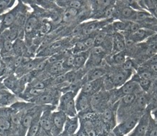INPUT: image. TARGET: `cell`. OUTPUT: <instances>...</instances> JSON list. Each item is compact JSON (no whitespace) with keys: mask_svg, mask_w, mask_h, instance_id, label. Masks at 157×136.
I'll return each instance as SVG.
<instances>
[{"mask_svg":"<svg viewBox=\"0 0 157 136\" xmlns=\"http://www.w3.org/2000/svg\"><path fill=\"white\" fill-rule=\"evenodd\" d=\"M139 120V118L136 116L127 118L121 123L118 125L114 129V133L116 136H125L126 135L132 132L136 127L137 122Z\"/></svg>","mask_w":157,"mask_h":136,"instance_id":"6da1fadb","label":"cell"},{"mask_svg":"<svg viewBox=\"0 0 157 136\" xmlns=\"http://www.w3.org/2000/svg\"><path fill=\"white\" fill-rule=\"evenodd\" d=\"M52 119L53 124L52 135H53V136H58L62 134L67 119L66 114L61 110L54 111L52 113Z\"/></svg>","mask_w":157,"mask_h":136,"instance_id":"7a4b0ae2","label":"cell"},{"mask_svg":"<svg viewBox=\"0 0 157 136\" xmlns=\"http://www.w3.org/2000/svg\"><path fill=\"white\" fill-rule=\"evenodd\" d=\"M19 7H16L12 9V10L8 11L7 12L0 15L1 18V23H0V34L4 32L5 30L10 29L15 22L17 16L19 14Z\"/></svg>","mask_w":157,"mask_h":136,"instance_id":"3957f363","label":"cell"},{"mask_svg":"<svg viewBox=\"0 0 157 136\" xmlns=\"http://www.w3.org/2000/svg\"><path fill=\"white\" fill-rule=\"evenodd\" d=\"M25 82L22 79L19 80L17 76L11 74L4 79L3 85L8 90L12 91L13 93L19 94L21 93L24 90Z\"/></svg>","mask_w":157,"mask_h":136,"instance_id":"277c9868","label":"cell"},{"mask_svg":"<svg viewBox=\"0 0 157 136\" xmlns=\"http://www.w3.org/2000/svg\"><path fill=\"white\" fill-rule=\"evenodd\" d=\"M150 116L146 113L141 118H139L136 127L132 131L129 136H145L147 134L148 128L149 126Z\"/></svg>","mask_w":157,"mask_h":136,"instance_id":"5b68a950","label":"cell"},{"mask_svg":"<svg viewBox=\"0 0 157 136\" xmlns=\"http://www.w3.org/2000/svg\"><path fill=\"white\" fill-rule=\"evenodd\" d=\"M78 128H79V120L77 116L73 118L67 117L62 135L73 136L77 133Z\"/></svg>","mask_w":157,"mask_h":136,"instance_id":"8992f818","label":"cell"},{"mask_svg":"<svg viewBox=\"0 0 157 136\" xmlns=\"http://www.w3.org/2000/svg\"><path fill=\"white\" fill-rule=\"evenodd\" d=\"M40 126L45 133L48 135H52L53 124H52V112L49 110H47L41 114Z\"/></svg>","mask_w":157,"mask_h":136,"instance_id":"52a82bcc","label":"cell"},{"mask_svg":"<svg viewBox=\"0 0 157 136\" xmlns=\"http://www.w3.org/2000/svg\"><path fill=\"white\" fill-rule=\"evenodd\" d=\"M141 88L139 86V83L136 80L132 79L128 80L124 83L121 87H120V91L123 95H128V94H136L140 93Z\"/></svg>","mask_w":157,"mask_h":136,"instance_id":"ba28073f","label":"cell"},{"mask_svg":"<svg viewBox=\"0 0 157 136\" xmlns=\"http://www.w3.org/2000/svg\"><path fill=\"white\" fill-rule=\"evenodd\" d=\"M75 103L76 108H77L78 113L86 110L91 105L90 96L82 93V92H80V93L77 95V98H76Z\"/></svg>","mask_w":157,"mask_h":136,"instance_id":"9c48e42d","label":"cell"},{"mask_svg":"<svg viewBox=\"0 0 157 136\" xmlns=\"http://www.w3.org/2000/svg\"><path fill=\"white\" fill-rule=\"evenodd\" d=\"M132 71H126V70H122L113 74L111 77L112 79L113 83H114V87H121L124 83L128 81V79L130 78Z\"/></svg>","mask_w":157,"mask_h":136,"instance_id":"30bf717a","label":"cell"},{"mask_svg":"<svg viewBox=\"0 0 157 136\" xmlns=\"http://www.w3.org/2000/svg\"><path fill=\"white\" fill-rule=\"evenodd\" d=\"M59 110H61L63 113H64L67 117H76L78 112L77 110V108H76L75 99L69 100V102L64 103V104L59 105Z\"/></svg>","mask_w":157,"mask_h":136,"instance_id":"8fae6325","label":"cell"},{"mask_svg":"<svg viewBox=\"0 0 157 136\" xmlns=\"http://www.w3.org/2000/svg\"><path fill=\"white\" fill-rule=\"evenodd\" d=\"M125 38L121 33H117L113 39V50L114 54L124 51L126 47Z\"/></svg>","mask_w":157,"mask_h":136,"instance_id":"7c38bea8","label":"cell"},{"mask_svg":"<svg viewBox=\"0 0 157 136\" xmlns=\"http://www.w3.org/2000/svg\"><path fill=\"white\" fill-rule=\"evenodd\" d=\"M39 19L35 16H30L28 17L25 22V32L27 35H31L35 32L39 27Z\"/></svg>","mask_w":157,"mask_h":136,"instance_id":"4fadbf2b","label":"cell"},{"mask_svg":"<svg viewBox=\"0 0 157 136\" xmlns=\"http://www.w3.org/2000/svg\"><path fill=\"white\" fill-rule=\"evenodd\" d=\"M41 113H37L34 117L33 121H32L31 126L28 128L25 136H39L40 132V116Z\"/></svg>","mask_w":157,"mask_h":136,"instance_id":"5bb4252c","label":"cell"},{"mask_svg":"<svg viewBox=\"0 0 157 136\" xmlns=\"http://www.w3.org/2000/svg\"><path fill=\"white\" fill-rule=\"evenodd\" d=\"M152 33H153V32L150 31L149 30L140 28V29L137 30V31L133 32V33H131L128 39H132L134 43L138 42L143 41L144 39L148 38L149 36H151Z\"/></svg>","mask_w":157,"mask_h":136,"instance_id":"9a60e30c","label":"cell"},{"mask_svg":"<svg viewBox=\"0 0 157 136\" xmlns=\"http://www.w3.org/2000/svg\"><path fill=\"white\" fill-rule=\"evenodd\" d=\"M101 85H102L101 78L97 80L86 82L82 86L81 92H82V93L85 94H87V95H90L91 93H95L96 90H97L99 88Z\"/></svg>","mask_w":157,"mask_h":136,"instance_id":"2e32d148","label":"cell"},{"mask_svg":"<svg viewBox=\"0 0 157 136\" xmlns=\"http://www.w3.org/2000/svg\"><path fill=\"white\" fill-rule=\"evenodd\" d=\"M106 71L102 67H94L91 69L87 74V82L99 80L105 75Z\"/></svg>","mask_w":157,"mask_h":136,"instance_id":"e0dca14e","label":"cell"},{"mask_svg":"<svg viewBox=\"0 0 157 136\" xmlns=\"http://www.w3.org/2000/svg\"><path fill=\"white\" fill-rule=\"evenodd\" d=\"M89 54H90V52L89 50V51L78 53L77 54V55H75V65H74V67L75 69H79V68L84 66L86 64L87 60H88Z\"/></svg>","mask_w":157,"mask_h":136,"instance_id":"ac0fdd59","label":"cell"},{"mask_svg":"<svg viewBox=\"0 0 157 136\" xmlns=\"http://www.w3.org/2000/svg\"><path fill=\"white\" fill-rule=\"evenodd\" d=\"M26 51V46L21 39L17 38L13 42V52L15 56H23Z\"/></svg>","mask_w":157,"mask_h":136,"instance_id":"d6986e66","label":"cell"},{"mask_svg":"<svg viewBox=\"0 0 157 136\" xmlns=\"http://www.w3.org/2000/svg\"><path fill=\"white\" fill-rule=\"evenodd\" d=\"M136 14V11L134 10L131 6H125V7L122 8L121 12H120V15L122 18L128 21L134 22Z\"/></svg>","mask_w":157,"mask_h":136,"instance_id":"ffe728a7","label":"cell"},{"mask_svg":"<svg viewBox=\"0 0 157 136\" xmlns=\"http://www.w3.org/2000/svg\"><path fill=\"white\" fill-rule=\"evenodd\" d=\"M14 97L6 88L0 92V106H4L14 101Z\"/></svg>","mask_w":157,"mask_h":136,"instance_id":"44dd1931","label":"cell"},{"mask_svg":"<svg viewBox=\"0 0 157 136\" xmlns=\"http://www.w3.org/2000/svg\"><path fill=\"white\" fill-rule=\"evenodd\" d=\"M0 42V52L2 54H6L13 52V42L7 40V39L1 38Z\"/></svg>","mask_w":157,"mask_h":136,"instance_id":"7402d4cb","label":"cell"},{"mask_svg":"<svg viewBox=\"0 0 157 136\" xmlns=\"http://www.w3.org/2000/svg\"><path fill=\"white\" fill-rule=\"evenodd\" d=\"M64 70V65H63V61H59V62L52 63L49 67V74L53 75H59L62 74L63 70Z\"/></svg>","mask_w":157,"mask_h":136,"instance_id":"603a6c76","label":"cell"},{"mask_svg":"<svg viewBox=\"0 0 157 136\" xmlns=\"http://www.w3.org/2000/svg\"><path fill=\"white\" fill-rule=\"evenodd\" d=\"M54 100H55V99H54V97L52 94L45 93V92L36 98V102L39 104L41 105L52 104L54 102Z\"/></svg>","mask_w":157,"mask_h":136,"instance_id":"cb8c5ba5","label":"cell"},{"mask_svg":"<svg viewBox=\"0 0 157 136\" xmlns=\"http://www.w3.org/2000/svg\"><path fill=\"white\" fill-rule=\"evenodd\" d=\"M32 113H27L26 115L22 118L21 120V127L25 131H27L28 128L31 126L32 121H33L34 117L36 115H32Z\"/></svg>","mask_w":157,"mask_h":136,"instance_id":"d4e9b609","label":"cell"},{"mask_svg":"<svg viewBox=\"0 0 157 136\" xmlns=\"http://www.w3.org/2000/svg\"><path fill=\"white\" fill-rule=\"evenodd\" d=\"M78 11L77 10L73 8H67L64 11V14H63V20L64 22H71L75 19V17H77Z\"/></svg>","mask_w":157,"mask_h":136,"instance_id":"484cf974","label":"cell"},{"mask_svg":"<svg viewBox=\"0 0 157 136\" xmlns=\"http://www.w3.org/2000/svg\"><path fill=\"white\" fill-rule=\"evenodd\" d=\"M99 27V22H91L87 23L86 26L82 28V33L84 34H89L96 31Z\"/></svg>","mask_w":157,"mask_h":136,"instance_id":"4316f807","label":"cell"},{"mask_svg":"<svg viewBox=\"0 0 157 136\" xmlns=\"http://www.w3.org/2000/svg\"><path fill=\"white\" fill-rule=\"evenodd\" d=\"M16 2L14 0H2L0 1V14H3L10 10Z\"/></svg>","mask_w":157,"mask_h":136,"instance_id":"83f0119b","label":"cell"},{"mask_svg":"<svg viewBox=\"0 0 157 136\" xmlns=\"http://www.w3.org/2000/svg\"><path fill=\"white\" fill-rule=\"evenodd\" d=\"M56 2L62 4V6H66L67 8H73L77 10H80L82 6V2L81 1H76V0H74V1H58Z\"/></svg>","mask_w":157,"mask_h":136,"instance_id":"f1b7e54d","label":"cell"},{"mask_svg":"<svg viewBox=\"0 0 157 136\" xmlns=\"http://www.w3.org/2000/svg\"><path fill=\"white\" fill-rule=\"evenodd\" d=\"M11 126H12V124H11L10 120L4 118V116L0 115V133H4L10 130Z\"/></svg>","mask_w":157,"mask_h":136,"instance_id":"f546056e","label":"cell"},{"mask_svg":"<svg viewBox=\"0 0 157 136\" xmlns=\"http://www.w3.org/2000/svg\"><path fill=\"white\" fill-rule=\"evenodd\" d=\"M136 98V95H135V94H128V95H125L121 100V103L122 106L131 105L135 101Z\"/></svg>","mask_w":157,"mask_h":136,"instance_id":"4dcf8cb0","label":"cell"},{"mask_svg":"<svg viewBox=\"0 0 157 136\" xmlns=\"http://www.w3.org/2000/svg\"><path fill=\"white\" fill-rule=\"evenodd\" d=\"M115 12V7L114 6L110 5L107 6V7L104 9L103 12L101 14H99V16L101 18H111V17H113V15L114 14Z\"/></svg>","mask_w":157,"mask_h":136,"instance_id":"1f68e13d","label":"cell"},{"mask_svg":"<svg viewBox=\"0 0 157 136\" xmlns=\"http://www.w3.org/2000/svg\"><path fill=\"white\" fill-rule=\"evenodd\" d=\"M130 22H122V21H117L113 24L114 28L119 31H127L129 27Z\"/></svg>","mask_w":157,"mask_h":136,"instance_id":"d6a6232c","label":"cell"},{"mask_svg":"<svg viewBox=\"0 0 157 136\" xmlns=\"http://www.w3.org/2000/svg\"><path fill=\"white\" fill-rule=\"evenodd\" d=\"M126 60V54L124 51L114 54V57H113V60H114V62L118 65H122L124 62H125Z\"/></svg>","mask_w":157,"mask_h":136,"instance_id":"836d02e7","label":"cell"},{"mask_svg":"<svg viewBox=\"0 0 157 136\" xmlns=\"http://www.w3.org/2000/svg\"><path fill=\"white\" fill-rule=\"evenodd\" d=\"M150 17H151V14L144 10L136 11V17H135L134 22H136L138 21H144L145 20V19L149 18Z\"/></svg>","mask_w":157,"mask_h":136,"instance_id":"e575fe53","label":"cell"},{"mask_svg":"<svg viewBox=\"0 0 157 136\" xmlns=\"http://www.w3.org/2000/svg\"><path fill=\"white\" fill-rule=\"evenodd\" d=\"M106 34L104 32H99L94 38V46H101L105 40Z\"/></svg>","mask_w":157,"mask_h":136,"instance_id":"d590c367","label":"cell"},{"mask_svg":"<svg viewBox=\"0 0 157 136\" xmlns=\"http://www.w3.org/2000/svg\"><path fill=\"white\" fill-rule=\"evenodd\" d=\"M137 82L139 83V86L141 88V90H147L151 86V80H144V79L138 78V80H136Z\"/></svg>","mask_w":157,"mask_h":136,"instance_id":"8d00e7d4","label":"cell"},{"mask_svg":"<svg viewBox=\"0 0 157 136\" xmlns=\"http://www.w3.org/2000/svg\"><path fill=\"white\" fill-rule=\"evenodd\" d=\"M75 65V55H69L66 60L63 61V65H64V69L67 68H72Z\"/></svg>","mask_w":157,"mask_h":136,"instance_id":"74e56055","label":"cell"},{"mask_svg":"<svg viewBox=\"0 0 157 136\" xmlns=\"http://www.w3.org/2000/svg\"><path fill=\"white\" fill-rule=\"evenodd\" d=\"M138 77L141 79H144V80H151V79L153 78V74H152V72L149 71H142L139 72Z\"/></svg>","mask_w":157,"mask_h":136,"instance_id":"f35d334b","label":"cell"},{"mask_svg":"<svg viewBox=\"0 0 157 136\" xmlns=\"http://www.w3.org/2000/svg\"><path fill=\"white\" fill-rule=\"evenodd\" d=\"M122 65V70H126V71H132V69L134 67V63H133L132 60H126Z\"/></svg>","mask_w":157,"mask_h":136,"instance_id":"ab89813d","label":"cell"},{"mask_svg":"<svg viewBox=\"0 0 157 136\" xmlns=\"http://www.w3.org/2000/svg\"><path fill=\"white\" fill-rule=\"evenodd\" d=\"M154 126H150L149 125L145 136H157V126L154 123Z\"/></svg>","mask_w":157,"mask_h":136,"instance_id":"60d3db41","label":"cell"},{"mask_svg":"<svg viewBox=\"0 0 157 136\" xmlns=\"http://www.w3.org/2000/svg\"><path fill=\"white\" fill-rule=\"evenodd\" d=\"M104 120L106 122H109L112 120V112L111 110H106L103 115Z\"/></svg>","mask_w":157,"mask_h":136,"instance_id":"b9f144b4","label":"cell"},{"mask_svg":"<svg viewBox=\"0 0 157 136\" xmlns=\"http://www.w3.org/2000/svg\"><path fill=\"white\" fill-rule=\"evenodd\" d=\"M6 69L5 62H3L2 60H0V77H2L4 74Z\"/></svg>","mask_w":157,"mask_h":136,"instance_id":"7bdbcfd3","label":"cell"},{"mask_svg":"<svg viewBox=\"0 0 157 136\" xmlns=\"http://www.w3.org/2000/svg\"><path fill=\"white\" fill-rule=\"evenodd\" d=\"M147 101H146V99L144 97H140L138 99V100H137V103H138V105L139 106V107H143L145 106L146 105V102Z\"/></svg>","mask_w":157,"mask_h":136,"instance_id":"ee69618b","label":"cell"},{"mask_svg":"<svg viewBox=\"0 0 157 136\" xmlns=\"http://www.w3.org/2000/svg\"><path fill=\"white\" fill-rule=\"evenodd\" d=\"M149 70L151 72H154V73H157V63H154V64H151L149 65Z\"/></svg>","mask_w":157,"mask_h":136,"instance_id":"f6af8a7d","label":"cell"},{"mask_svg":"<svg viewBox=\"0 0 157 136\" xmlns=\"http://www.w3.org/2000/svg\"><path fill=\"white\" fill-rule=\"evenodd\" d=\"M149 62L150 63V65L151 64H154V63H157V54L156 55H154L152 58L149 59Z\"/></svg>","mask_w":157,"mask_h":136,"instance_id":"bcb514c9","label":"cell"},{"mask_svg":"<svg viewBox=\"0 0 157 136\" xmlns=\"http://www.w3.org/2000/svg\"><path fill=\"white\" fill-rule=\"evenodd\" d=\"M151 114L154 116V117H156V116H157V107L152 110L151 112Z\"/></svg>","mask_w":157,"mask_h":136,"instance_id":"7dc6e473","label":"cell"}]
</instances>
